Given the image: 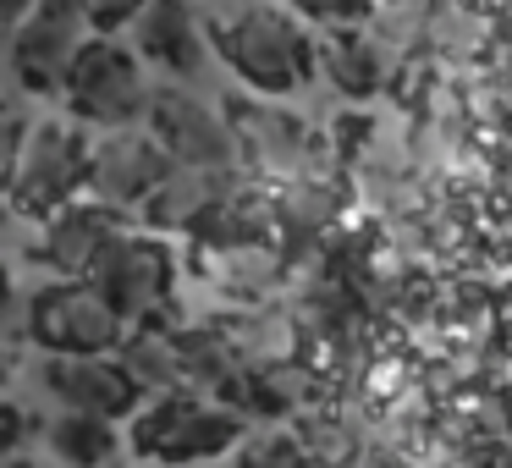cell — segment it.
Instances as JSON below:
<instances>
[{
	"label": "cell",
	"mask_w": 512,
	"mask_h": 468,
	"mask_svg": "<svg viewBox=\"0 0 512 468\" xmlns=\"http://www.w3.org/2000/svg\"><path fill=\"white\" fill-rule=\"evenodd\" d=\"M133 452L155 463H193V457H221L243 435V419L232 408L199 402L188 386L155 391V402H138L133 413Z\"/></svg>",
	"instance_id": "cell-1"
},
{
	"label": "cell",
	"mask_w": 512,
	"mask_h": 468,
	"mask_svg": "<svg viewBox=\"0 0 512 468\" xmlns=\"http://www.w3.org/2000/svg\"><path fill=\"white\" fill-rule=\"evenodd\" d=\"M144 61L133 50H122L111 34H89L83 50L72 56L67 78H61V100L78 122L89 127H133L144 116Z\"/></svg>",
	"instance_id": "cell-2"
},
{
	"label": "cell",
	"mask_w": 512,
	"mask_h": 468,
	"mask_svg": "<svg viewBox=\"0 0 512 468\" xmlns=\"http://www.w3.org/2000/svg\"><path fill=\"white\" fill-rule=\"evenodd\" d=\"M83 276L94 281V292H100L127 325H138V320H155L160 314V303L171 298V276H177V270H171V248L160 232L116 226V232L94 248Z\"/></svg>",
	"instance_id": "cell-3"
},
{
	"label": "cell",
	"mask_w": 512,
	"mask_h": 468,
	"mask_svg": "<svg viewBox=\"0 0 512 468\" xmlns=\"http://www.w3.org/2000/svg\"><path fill=\"white\" fill-rule=\"evenodd\" d=\"M28 336L45 353H116V342L127 336V320L94 292L89 276H61L34 292Z\"/></svg>",
	"instance_id": "cell-4"
},
{
	"label": "cell",
	"mask_w": 512,
	"mask_h": 468,
	"mask_svg": "<svg viewBox=\"0 0 512 468\" xmlns=\"http://www.w3.org/2000/svg\"><path fill=\"white\" fill-rule=\"evenodd\" d=\"M83 166H89V138L72 122H39L28 127L17 171L6 182V199L17 215H50L56 204L78 199L83 193Z\"/></svg>",
	"instance_id": "cell-5"
},
{
	"label": "cell",
	"mask_w": 512,
	"mask_h": 468,
	"mask_svg": "<svg viewBox=\"0 0 512 468\" xmlns=\"http://www.w3.org/2000/svg\"><path fill=\"white\" fill-rule=\"evenodd\" d=\"M138 122H144V133L155 138L177 166H232L237 160L226 116H215L210 105L193 89H182V83H149L144 116H138Z\"/></svg>",
	"instance_id": "cell-6"
},
{
	"label": "cell",
	"mask_w": 512,
	"mask_h": 468,
	"mask_svg": "<svg viewBox=\"0 0 512 468\" xmlns=\"http://www.w3.org/2000/svg\"><path fill=\"white\" fill-rule=\"evenodd\" d=\"M89 17L78 0H34L12 23V72L28 94H61L72 56L89 39Z\"/></svg>",
	"instance_id": "cell-7"
},
{
	"label": "cell",
	"mask_w": 512,
	"mask_h": 468,
	"mask_svg": "<svg viewBox=\"0 0 512 468\" xmlns=\"http://www.w3.org/2000/svg\"><path fill=\"white\" fill-rule=\"evenodd\" d=\"M221 56L248 89L259 94H287L303 83V34L270 6H254V12L232 17L221 28Z\"/></svg>",
	"instance_id": "cell-8"
},
{
	"label": "cell",
	"mask_w": 512,
	"mask_h": 468,
	"mask_svg": "<svg viewBox=\"0 0 512 468\" xmlns=\"http://www.w3.org/2000/svg\"><path fill=\"white\" fill-rule=\"evenodd\" d=\"M171 155L144 133V127H105V138L89 144V166H83V193L111 210H138L144 193L166 177Z\"/></svg>",
	"instance_id": "cell-9"
},
{
	"label": "cell",
	"mask_w": 512,
	"mask_h": 468,
	"mask_svg": "<svg viewBox=\"0 0 512 468\" xmlns=\"http://www.w3.org/2000/svg\"><path fill=\"white\" fill-rule=\"evenodd\" d=\"M39 380L61 408L100 413V419H116V424L144 402V386L116 364V353H45Z\"/></svg>",
	"instance_id": "cell-10"
},
{
	"label": "cell",
	"mask_w": 512,
	"mask_h": 468,
	"mask_svg": "<svg viewBox=\"0 0 512 468\" xmlns=\"http://www.w3.org/2000/svg\"><path fill=\"white\" fill-rule=\"evenodd\" d=\"M226 199V166H177L171 160L166 177L144 193L138 215L149 232H199Z\"/></svg>",
	"instance_id": "cell-11"
},
{
	"label": "cell",
	"mask_w": 512,
	"mask_h": 468,
	"mask_svg": "<svg viewBox=\"0 0 512 468\" xmlns=\"http://www.w3.org/2000/svg\"><path fill=\"white\" fill-rule=\"evenodd\" d=\"M133 56L144 67H160L171 78H193L204 61V34L193 23L188 0H144L133 23Z\"/></svg>",
	"instance_id": "cell-12"
},
{
	"label": "cell",
	"mask_w": 512,
	"mask_h": 468,
	"mask_svg": "<svg viewBox=\"0 0 512 468\" xmlns=\"http://www.w3.org/2000/svg\"><path fill=\"white\" fill-rule=\"evenodd\" d=\"M39 221H45V226H39V259L56 265L61 276H83L89 259H94V248L122 226V210H111V204L78 193V199L56 204V210L39 215Z\"/></svg>",
	"instance_id": "cell-13"
},
{
	"label": "cell",
	"mask_w": 512,
	"mask_h": 468,
	"mask_svg": "<svg viewBox=\"0 0 512 468\" xmlns=\"http://www.w3.org/2000/svg\"><path fill=\"white\" fill-rule=\"evenodd\" d=\"M116 364H122L144 391H177V386H188L182 336L177 331H155V320L127 325V336L116 342Z\"/></svg>",
	"instance_id": "cell-14"
},
{
	"label": "cell",
	"mask_w": 512,
	"mask_h": 468,
	"mask_svg": "<svg viewBox=\"0 0 512 468\" xmlns=\"http://www.w3.org/2000/svg\"><path fill=\"white\" fill-rule=\"evenodd\" d=\"M45 446H50V457H61V463H78V468L111 463V457L122 452V441H116V419L78 413V408H61L56 419L45 424Z\"/></svg>",
	"instance_id": "cell-15"
},
{
	"label": "cell",
	"mask_w": 512,
	"mask_h": 468,
	"mask_svg": "<svg viewBox=\"0 0 512 468\" xmlns=\"http://www.w3.org/2000/svg\"><path fill=\"white\" fill-rule=\"evenodd\" d=\"M23 138H28V116L17 105H0V193L17 171V155H23Z\"/></svg>",
	"instance_id": "cell-16"
},
{
	"label": "cell",
	"mask_w": 512,
	"mask_h": 468,
	"mask_svg": "<svg viewBox=\"0 0 512 468\" xmlns=\"http://www.w3.org/2000/svg\"><path fill=\"white\" fill-rule=\"evenodd\" d=\"M78 6H83V17H89L94 34H116V28H127L138 17L144 0H78Z\"/></svg>",
	"instance_id": "cell-17"
},
{
	"label": "cell",
	"mask_w": 512,
	"mask_h": 468,
	"mask_svg": "<svg viewBox=\"0 0 512 468\" xmlns=\"http://www.w3.org/2000/svg\"><path fill=\"white\" fill-rule=\"evenodd\" d=\"M23 441V408H12V402H0V452L6 446Z\"/></svg>",
	"instance_id": "cell-18"
},
{
	"label": "cell",
	"mask_w": 512,
	"mask_h": 468,
	"mask_svg": "<svg viewBox=\"0 0 512 468\" xmlns=\"http://www.w3.org/2000/svg\"><path fill=\"white\" fill-rule=\"evenodd\" d=\"M12 298H17V281H12V265L0 259V314L12 309Z\"/></svg>",
	"instance_id": "cell-19"
},
{
	"label": "cell",
	"mask_w": 512,
	"mask_h": 468,
	"mask_svg": "<svg viewBox=\"0 0 512 468\" xmlns=\"http://www.w3.org/2000/svg\"><path fill=\"white\" fill-rule=\"evenodd\" d=\"M28 6H34V0H0V28H12L17 17L28 12Z\"/></svg>",
	"instance_id": "cell-20"
},
{
	"label": "cell",
	"mask_w": 512,
	"mask_h": 468,
	"mask_svg": "<svg viewBox=\"0 0 512 468\" xmlns=\"http://www.w3.org/2000/svg\"><path fill=\"white\" fill-rule=\"evenodd\" d=\"M303 12H325V6H331V0H298Z\"/></svg>",
	"instance_id": "cell-21"
},
{
	"label": "cell",
	"mask_w": 512,
	"mask_h": 468,
	"mask_svg": "<svg viewBox=\"0 0 512 468\" xmlns=\"http://www.w3.org/2000/svg\"><path fill=\"white\" fill-rule=\"evenodd\" d=\"M6 380H12V358L0 353V386H6Z\"/></svg>",
	"instance_id": "cell-22"
}]
</instances>
